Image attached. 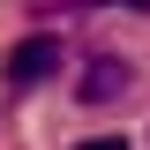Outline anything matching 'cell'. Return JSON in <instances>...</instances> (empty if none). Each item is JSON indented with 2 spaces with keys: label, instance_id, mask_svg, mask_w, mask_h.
<instances>
[{
  "label": "cell",
  "instance_id": "2",
  "mask_svg": "<svg viewBox=\"0 0 150 150\" xmlns=\"http://www.w3.org/2000/svg\"><path fill=\"white\" fill-rule=\"evenodd\" d=\"M135 90V68L120 53H90V68L75 75V98H83V105H112V98H128Z\"/></svg>",
  "mask_w": 150,
  "mask_h": 150
},
{
  "label": "cell",
  "instance_id": "3",
  "mask_svg": "<svg viewBox=\"0 0 150 150\" xmlns=\"http://www.w3.org/2000/svg\"><path fill=\"white\" fill-rule=\"evenodd\" d=\"M38 8H45V15H53V8H135V15H150V0H38Z\"/></svg>",
  "mask_w": 150,
  "mask_h": 150
},
{
  "label": "cell",
  "instance_id": "4",
  "mask_svg": "<svg viewBox=\"0 0 150 150\" xmlns=\"http://www.w3.org/2000/svg\"><path fill=\"white\" fill-rule=\"evenodd\" d=\"M75 150H128V143H120V135H83Z\"/></svg>",
  "mask_w": 150,
  "mask_h": 150
},
{
  "label": "cell",
  "instance_id": "1",
  "mask_svg": "<svg viewBox=\"0 0 150 150\" xmlns=\"http://www.w3.org/2000/svg\"><path fill=\"white\" fill-rule=\"evenodd\" d=\"M60 60H68V45H60L53 30H30L15 38V53H8V90H38V83H53Z\"/></svg>",
  "mask_w": 150,
  "mask_h": 150
}]
</instances>
